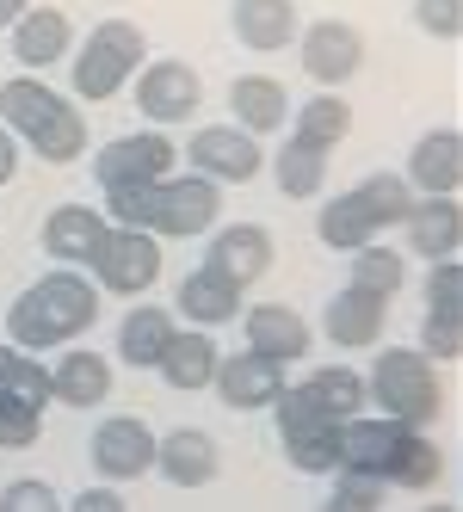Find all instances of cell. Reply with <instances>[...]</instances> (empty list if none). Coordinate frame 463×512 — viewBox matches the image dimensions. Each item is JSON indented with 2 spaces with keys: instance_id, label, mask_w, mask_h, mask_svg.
<instances>
[{
  "instance_id": "obj_14",
  "label": "cell",
  "mask_w": 463,
  "mask_h": 512,
  "mask_svg": "<svg viewBox=\"0 0 463 512\" xmlns=\"http://www.w3.org/2000/svg\"><path fill=\"white\" fill-rule=\"evenodd\" d=\"M235 321H241V334H247V352L284 364V371L309 358V321L291 303H254V309H241Z\"/></svg>"
},
{
  "instance_id": "obj_29",
  "label": "cell",
  "mask_w": 463,
  "mask_h": 512,
  "mask_svg": "<svg viewBox=\"0 0 463 512\" xmlns=\"http://www.w3.org/2000/svg\"><path fill=\"white\" fill-rule=\"evenodd\" d=\"M291 136L309 142V149H322V155H334L340 142L352 136V105L340 93H315L303 112H291Z\"/></svg>"
},
{
  "instance_id": "obj_20",
  "label": "cell",
  "mask_w": 463,
  "mask_h": 512,
  "mask_svg": "<svg viewBox=\"0 0 463 512\" xmlns=\"http://www.w3.org/2000/svg\"><path fill=\"white\" fill-rule=\"evenodd\" d=\"M389 327V303L383 297H365V290H334L328 309H322V334L340 346V352H359V346H377Z\"/></svg>"
},
{
  "instance_id": "obj_41",
  "label": "cell",
  "mask_w": 463,
  "mask_h": 512,
  "mask_svg": "<svg viewBox=\"0 0 463 512\" xmlns=\"http://www.w3.org/2000/svg\"><path fill=\"white\" fill-rule=\"evenodd\" d=\"M426 309H463V266L457 260L426 266Z\"/></svg>"
},
{
  "instance_id": "obj_43",
  "label": "cell",
  "mask_w": 463,
  "mask_h": 512,
  "mask_svg": "<svg viewBox=\"0 0 463 512\" xmlns=\"http://www.w3.org/2000/svg\"><path fill=\"white\" fill-rule=\"evenodd\" d=\"M19 155H25V142H19L7 124H0V192H7L13 179H19Z\"/></svg>"
},
{
  "instance_id": "obj_11",
  "label": "cell",
  "mask_w": 463,
  "mask_h": 512,
  "mask_svg": "<svg viewBox=\"0 0 463 512\" xmlns=\"http://www.w3.org/2000/svg\"><path fill=\"white\" fill-rule=\"evenodd\" d=\"M87 463L99 469V482H136V475L155 469V426L136 420V414H112L93 426V445H87Z\"/></svg>"
},
{
  "instance_id": "obj_24",
  "label": "cell",
  "mask_w": 463,
  "mask_h": 512,
  "mask_svg": "<svg viewBox=\"0 0 463 512\" xmlns=\"http://www.w3.org/2000/svg\"><path fill=\"white\" fill-rule=\"evenodd\" d=\"M229 118L247 136H272V130L291 124V93L272 75H235L229 81Z\"/></svg>"
},
{
  "instance_id": "obj_38",
  "label": "cell",
  "mask_w": 463,
  "mask_h": 512,
  "mask_svg": "<svg viewBox=\"0 0 463 512\" xmlns=\"http://www.w3.org/2000/svg\"><path fill=\"white\" fill-rule=\"evenodd\" d=\"M44 438V414L19 408V401H0V451H31Z\"/></svg>"
},
{
  "instance_id": "obj_3",
  "label": "cell",
  "mask_w": 463,
  "mask_h": 512,
  "mask_svg": "<svg viewBox=\"0 0 463 512\" xmlns=\"http://www.w3.org/2000/svg\"><path fill=\"white\" fill-rule=\"evenodd\" d=\"M365 401L383 420H402L408 432H426L445 414V383H439V364L426 352L408 346H383L377 364L365 371Z\"/></svg>"
},
{
  "instance_id": "obj_2",
  "label": "cell",
  "mask_w": 463,
  "mask_h": 512,
  "mask_svg": "<svg viewBox=\"0 0 463 512\" xmlns=\"http://www.w3.org/2000/svg\"><path fill=\"white\" fill-rule=\"evenodd\" d=\"M0 124H7L25 149L38 155V161H50V167H68V161L87 155V118H81V105L62 99L56 87H44L38 75H19V81L0 87Z\"/></svg>"
},
{
  "instance_id": "obj_18",
  "label": "cell",
  "mask_w": 463,
  "mask_h": 512,
  "mask_svg": "<svg viewBox=\"0 0 463 512\" xmlns=\"http://www.w3.org/2000/svg\"><path fill=\"white\" fill-rule=\"evenodd\" d=\"M217 334H204V327H173V340L161 346L155 358V371L167 389H180V395H198L210 389V377H217Z\"/></svg>"
},
{
  "instance_id": "obj_21",
  "label": "cell",
  "mask_w": 463,
  "mask_h": 512,
  "mask_svg": "<svg viewBox=\"0 0 463 512\" xmlns=\"http://www.w3.org/2000/svg\"><path fill=\"white\" fill-rule=\"evenodd\" d=\"M173 315H180V327H204V334H217L223 321L241 315V290L229 278H217L210 266L186 272L180 290H173Z\"/></svg>"
},
{
  "instance_id": "obj_5",
  "label": "cell",
  "mask_w": 463,
  "mask_h": 512,
  "mask_svg": "<svg viewBox=\"0 0 463 512\" xmlns=\"http://www.w3.org/2000/svg\"><path fill=\"white\" fill-rule=\"evenodd\" d=\"M93 290L99 297H142V290H155L161 278V241L149 229H112L105 223L99 247H93Z\"/></svg>"
},
{
  "instance_id": "obj_12",
  "label": "cell",
  "mask_w": 463,
  "mask_h": 512,
  "mask_svg": "<svg viewBox=\"0 0 463 512\" xmlns=\"http://www.w3.org/2000/svg\"><path fill=\"white\" fill-rule=\"evenodd\" d=\"M210 389H217L223 408H235V414H272V401L291 389V371L260 358V352H235V358H217Z\"/></svg>"
},
{
  "instance_id": "obj_16",
  "label": "cell",
  "mask_w": 463,
  "mask_h": 512,
  "mask_svg": "<svg viewBox=\"0 0 463 512\" xmlns=\"http://www.w3.org/2000/svg\"><path fill=\"white\" fill-rule=\"evenodd\" d=\"M155 469L173 488H210L223 475V451L204 426H173L167 438H155Z\"/></svg>"
},
{
  "instance_id": "obj_30",
  "label": "cell",
  "mask_w": 463,
  "mask_h": 512,
  "mask_svg": "<svg viewBox=\"0 0 463 512\" xmlns=\"http://www.w3.org/2000/svg\"><path fill=\"white\" fill-rule=\"evenodd\" d=\"M346 260H352V290H365V297L396 303L402 290H408V253H396V247L371 241L359 253H346Z\"/></svg>"
},
{
  "instance_id": "obj_26",
  "label": "cell",
  "mask_w": 463,
  "mask_h": 512,
  "mask_svg": "<svg viewBox=\"0 0 463 512\" xmlns=\"http://www.w3.org/2000/svg\"><path fill=\"white\" fill-rule=\"evenodd\" d=\"M173 327H180V315H173V309L136 303V309L118 321V358L136 364V371H155V358H161V346L173 340Z\"/></svg>"
},
{
  "instance_id": "obj_6",
  "label": "cell",
  "mask_w": 463,
  "mask_h": 512,
  "mask_svg": "<svg viewBox=\"0 0 463 512\" xmlns=\"http://www.w3.org/2000/svg\"><path fill=\"white\" fill-rule=\"evenodd\" d=\"M223 216V186H210L204 173H167L149 192V235L155 241H192Z\"/></svg>"
},
{
  "instance_id": "obj_15",
  "label": "cell",
  "mask_w": 463,
  "mask_h": 512,
  "mask_svg": "<svg viewBox=\"0 0 463 512\" xmlns=\"http://www.w3.org/2000/svg\"><path fill=\"white\" fill-rule=\"evenodd\" d=\"M402 179L414 186V198H457V186H463V136L451 124L426 130L408 149V173Z\"/></svg>"
},
{
  "instance_id": "obj_28",
  "label": "cell",
  "mask_w": 463,
  "mask_h": 512,
  "mask_svg": "<svg viewBox=\"0 0 463 512\" xmlns=\"http://www.w3.org/2000/svg\"><path fill=\"white\" fill-rule=\"evenodd\" d=\"M309 401H315V408H322L328 420H359L365 408H371V401H365V377L359 371H352V364H322V371H309Z\"/></svg>"
},
{
  "instance_id": "obj_13",
  "label": "cell",
  "mask_w": 463,
  "mask_h": 512,
  "mask_svg": "<svg viewBox=\"0 0 463 512\" xmlns=\"http://www.w3.org/2000/svg\"><path fill=\"white\" fill-rule=\"evenodd\" d=\"M272 260H278V247H272V235L260 223H223L217 235H210V260L204 266L217 278H229L247 297V284H260L272 272Z\"/></svg>"
},
{
  "instance_id": "obj_4",
  "label": "cell",
  "mask_w": 463,
  "mask_h": 512,
  "mask_svg": "<svg viewBox=\"0 0 463 512\" xmlns=\"http://www.w3.org/2000/svg\"><path fill=\"white\" fill-rule=\"evenodd\" d=\"M142 62H149V38H142L136 19H105V25H93L87 38H81V50H75V99H87V105L118 99L136 81Z\"/></svg>"
},
{
  "instance_id": "obj_22",
  "label": "cell",
  "mask_w": 463,
  "mask_h": 512,
  "mask_svg": "<svg viewBox=\"0 0 463 512\" xmlns=\"http://www.w3.org/2000/svg\"><path fill=\"white\" fill-rule=\"evenodd\" d=\"M7 31H13V56L25 68H56L68 50H75V19L62 7H25Z\"/></svg>"
},
{
  "instance_id": "obj_8",
  "label": "cell",
  "mask_w": 463,
  "mask_h": 512,
  "mask_svg": "<svg viewBox=\"0 0 463 512\" xmlns=\"http://www.w3.org/2000/svg\"><path fill=\"white\" fill-rule=\"evenodd\" d=\"M180 167V149H173L167 130H130L118 142H105L93 155V179L99 186H155Z\"/></svg>"
},
{
  "instance_id": "obj_40",
  "label": "cell",
  "mask_w": 463,
  "mask_h": 512,
  "mask_svg": "<svg viewBox=\"0 0 463 512\" xmlns=\"http://www.w3.org/2000/svg\"><path fill=\"white\" fill-rule=\"evenodd\" d=\"M414 25L426 38H463V0H414Z\"/></svg>"
},
{
  "instance_id": "obj_19",
  "label": "cell",
  "mask_w": 463,
  "mask_h": 512,
  "mask_svg": "<svg viewBox=\"0 0 463 512\" xmlns=\"http://www.w3.org/2000/svg\"><path fill=\"white\" fill-rule=\"evenodd\" d=\"M229 25L254 56H278L297 44V0H229Z\"/></svg>"
},
{
  "instance_id": "obj_36",
  "label": "cell",
  "mask_w": 463,
  "mask_h": 512,
  "mask_svg": "<svg viewBox=\"0 0 463 512\" xmlns=\"http://www.w3.org/2000/svg\"><path fill=\"white\" fill-rule=\"evenodd\" d=\"M414 352H426L433 364L457 358V352H463V309H426V315H420V346H414Z\"/></svg>"
},
{
  "instance_id": "obj_10",
  "label": "cell",
  "mask_w": 463,
  "mask_h": 512,
  "mask_svg": "<svg viewBox=\"0 0 463 512\" xmlns=\"http://www.w3.org/2000/svg\"><path fill=\"white\" fill-rule=\"evenodd\" d=\"M186 161H192V173L210 179V186H247V179H260V167H266L260 136H247L235 124H204V130H192Z\"/></svg>"
},
{
  "instance_id": "obj_31",
  "label": "cell",
  "mask_w": 463,
  "mask_h": 512,
  "mask_svg": "<svg viewBox=\"0 0 463 512\" xmlns=\"http://www.w3.org/2000/svg\"><path fill=\"white\" fill-rule=\"evenodd\" d=\"M315 235H322V247H334V253H359V247H371L383 229L365 216V204H359V198L340 192V198H328V204H322V216H315Z\"/></svg>"
},
{
  "instance_id": "obj_44",
  "label": "cell",
  "mask_w": 463,
  "mask_h": 512,
  "mask_svg": "<svg viewBox=\"0 0 463 512\" xmlns=\"http://www.w3.org/2000/svg\"><path fill=\"white\" fill-rule=\"evenodd\" d=\"M25 7H31V0H0V31H7V25L25 13Z\"/></svg>"
},
{
  "instance_id": "obj_23",
  "label": "cell",
  "mask_w": 463,
  "mask_h": 512,
  "mask_svg": "<svg viewBox=\"0 0 463 512\" xmlns=\"http://www.w3.org/2000/svg\"><path fill=\"white\" fill-rule=\"evenodd\" d=\"M402 229H408V253H420L426 266H433V260H457L463 210H457V198H414V210L402 216Z\"/></svg>"
},
{
  "instance_id": "obj_7",
  "label": "cell",
  "mask_w": 463,
  "mask_h": 512,
  "mask_svg": "<svg viewBox=\"0 0 463 512\" xmlns=\"http://www.w3.org/2000/svg\"><path fill=\"white\" fill-rule=\"evenodd\" d=\"M130 87H136V112L149 118V130L186 124V118H198V105H204V81H198V68H192V62H180V56L142 62Z\"/></svg>"
},
{
  "instance_id": "obj_27",
  "label": "cell",
  "mask_w": 463,
  "mask_h": 512,
  "mask_svg": "<svg viewBox=\"0 0 463 512\" xmlns=\"http://www.w3.org/2000/svg\"><path fill=\"white\" fill-rule=\"evenodd\" d=\"M266 167H272V186H278L284 198H297V204L328 186V155H322V149H309V142H297V136H284V142H278V155H272Z\"/></svg>"
},
{
  "instance_id": "obj_35",
  "label": "cell",
  "mask_w": 463,
  "mask_h": 512,
  "mask_svg": "<svg viewBox=\"0 0 463 512\" xmlns=\"http://www.w3.org/2000/svg\"><path fill=\"white\" fill-rule=\"evenodd\" d=\"M352 198L365 204V216H371L377 229H402V216L414 210V186H408L396 167H383V173L359 179V186H352Z\"/></svg>"
},
{
  "instance_id": "obj_42",
  "label": "cell",
  "mask_w": 463,
  "mask_h": 512,
  "mask_svg": "<svg viewBox=\"0 0 463 512\" xmlns=\"http://www.w3.org/2000/svg\"><path fill=\"white\" fill-rule=\"evenodd\" d=\"M68 512H130V506H124V494L112 482H93V488H81L75 500H68Z\"/></svg>"
},
{
  "instance_id": "obj_1",
  "label": "cell",
  "mask_w": 463,
  "mask_h": 512,
  "mask_svg": "<svg viewBox=\"0 0 463 512\" xmlns=\"http://www.w3.org/2000/svg\"><path fill=\"white\" fill-rule=\"evenodd\" d=\"M93 321H99L93 278L75 272V266H56V272H44L31 290L13 297V309H7V346H19V352H56L68 340H81Z\"/></svg>"
},
{
  "instance_id": "obj_25",
  "label": "cell",
  "mask_w": 463,
  "mask_h": 512,
  "mask_svg": "<svg viewBox=\"0 0 463 512\" xmlns=\"http://www.w3.org/2000/svg\"><path fill=\"white\" fill-rule=\"evenodd\" d=\"M99 235H105V216L93 204H56L44 216V235L38 241H44V253H50L56 266H87Z\"/></svg>"
},
{
  "instance_id": "obj_45",
  "label": "cell",
  "mask_w": 463,
  "mask_h": 512,
  "mask_svg": "<svg viewBox=\"0 0 463 512\" xmlns=\"http://www.w3.org/2000/svg\"><path fill=\"white\" fill-rule=\"evenodd\" d=\"M426 512H457V506H445V500H433V506H426Z\"/></svg>"
},
{
  "instance_id": "obj_39",
  "label": "cell",
  "mask_w": 463,
  "mask_h": 512,
  "mask_svg": "<svg viewBox=\"0 0 463 512\" xmlns=\"http://www.w3.org/2000/svg\"><path fill=\"white\" fill-rule=\"evenodd\" d=\"M0 512H62V500L44 475H19V482L0 488Z\"/></svg>"
},
{
  "instance_id": "obj_33",
  "label": "cell",
  "mask_w": 463,
  "mask_h": 512,
  "mask_svg": "<svg viewBox=\"0 0 463 512\" xmlns=\"http://www.w3.org/2000/svg\"><path fill=\"white\" fill-rule=\"evenodd\" d=\"M0 401H19V408H50V371L38 364V352L0 346Z\"/></svg>"
},
{
  "instance_id": "obj_17",
  "label": "cell",
  "mask_w": 463,
  "mask_h": 512,
  "mask_svg": "<svg viewBox=\"0 0 463 512\" xmlns=\"http://www.w3.org/2000/svg\"><path fill=\"white\" fill-rule=\"evenodd\" d=\"M44 371H50V401H62V408H99V401H112V358L105 352L68 346Z\"/></svg>"
},
{
  "instance_id": "obj_34",
  "label": "cell",
  "mask_w": 463,
  "mask_h": 512,
  "mask_svg": "<svg viewBox=\"0 0 463 512\" xmlns=\"http://www.w3.org/2000/svg\"><path fill=\"white\" fill-rule=\"evenodd\" d=\"M284 457H291V469L303 475H334L340 469V426L315 420V426H284Z\"/></svg>"
},
{
  "instance_id": "obj_37",
  "label": "cell",
  "mask_w": 463,
  "mask_h": 512,
  "mask_svg": "<svg viewBox=\"0 0 463 512\" xmlns=\"http://www.w3.org/2000/svg\"><path fill=\"white\" fill-rule=\"evenodd\" d=\"M383 482H365V475H346V469H334V494L315 506V512H377L383 506Z\"/></svg>"
},
{
  "instance_id": "obj_32",
  "label": "cell",
  "mask_w": 463,
  "mask_h": 512,
  "mask_svg": "<svg viewBox=\"0 0 463 512\" xmlns=\"http://www.w3.org/2000/svg\"><path fill=\"white\" fill-rule=\"evenodd\" d=\"M439 475H445V451L426 432H408L402 445H396V457H389L383 482L389 488H408V494H426V488H439Z\"/></svg>"
},
{
  "instance_id": "obj_9",
  "label": "cell",
  "mask_w": 463,
  "mask_h": 512,
  "mask_svg": "<svg viewBox=\"0 0 463 512\" xmlns=\"http://www.w3.org/2000/svg\"><path fill=\"white\" fill-rule=\"evenodd\" d=\"M297 56H303V68H309L315 87L340 93L365 68V31L352 25V19H315L309 31H297Z\"/></svg>"
}]
</instances>
